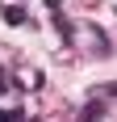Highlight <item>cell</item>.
I'll list each match as a JSON object with an SVG mask.
<instances>
[{"instance_id": "cell-1", "label": "cell", "mask_w": 117, "mask_h": 122, "mask_svg": "<svg viewBox=\"0 0 117 122\" xmlns=\"http://www.w3.org/2000/svg\"><path fill=\"white\" fill-rule=\"evenodd\" d=\"M4 21H9V25H21L25 13H21V9H4Z\"/></svg>"}, {"instance_id": "cell-2", "label": "cell", "mask_w": 117, "mask_h": 122, "mask_svg": "<svg viewBox=\"0 0 117 122\" xmlns=\"http://www.w3.org/2000/svg\"><path fill=\"white\" fill-rule=\"evenodd\" d=\"M0 84H4V76H0Z\"/></svg>"}]
</instances>
